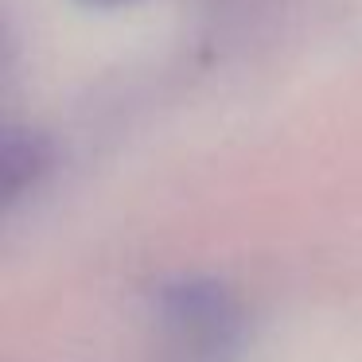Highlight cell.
<instances>
[{
	"mask_svg": "<svg viewBox=\"0 0 362 362\" xmlns=\"http://www.w3.org/2000/svg\"><path fill=\"white\" fill-rule=\"evenodd\" d=\"M86 4H121V0H86Z\"/></svg>",
	"mask_w": 362,
	"mask_h": 362,
	"instance_id": "6da1fadb",
	"label": "cell"
}]
</instances>
